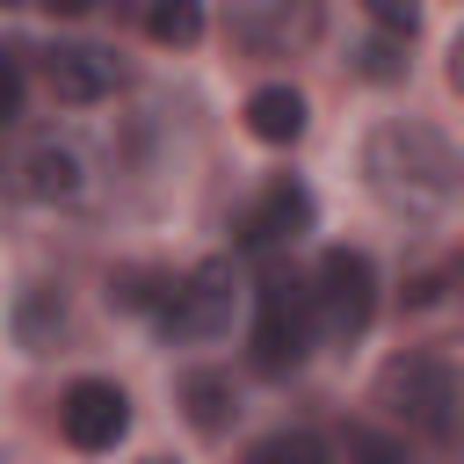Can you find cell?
I'll return each instance as SVG.
<instances>
[{
	"mask_svg": "<svg viewBox=\"0 0 464 464\" xmlns=\"http://www.w3.org/2000/svg\"><path fill=\"white\" fill-rule=\"evenodd\" d=\"M362 181H370V196H377L392 218L435 225V218L457 203V145H450L435 123H413V116L377 123V130L362 138Z\"/></svg>",
	"mask_w": 464,
	"mask_h": 464,
	"instance_id": "obj_1",
	"label": "cell"
},
{
	"mask_svg": "<svg viewBox=\"0 0 464 464\" xmlns=\"http://www.w3.org/2000/svg\"><path fill=\"white\" fill-rule=\"evenodd\" d=\"M348 457L355 464H406V442L399 435H377V428H348Z\"/></svg>",
	"mask_w": 464,
	"mask_h": 464,
	"instance_id": "obj_17",
	"label": "cell"
},
{
	"mask_svg": "<svg viewBox=\"0 0 464 464\" xmlns=\"http://www.w3.org/2000/svg\"><path fill=\"white\" fill-rule=\"evenodd\" d=\"M246 464H326V442L304 435V428H283V435H261L246 450Z\"/></svg>",
	"mask_w": 464,
	"mask_h": 464,
	"instance_id": "obj_15",
	"label": "cell"
},
{
	"mask_svg": "<svg viewBox=\"0 0 464 464\" xmlns=\"http://www.w3.org/2000/svg\"><path fill=\"white\" fill-rule=\"evenodd\" d=\"M312 319L334 341H355L377 319V268H370L362 246H326L319 254V268H312Z\"/></svg>",
	"mask_w": 464,
	"mask_h": 464,
	"instance_id": "obj_5",
	"label": "cell"
},
{
	"mask_svg": "<svg viewBox=\"0 0 464 464\" xmlns=\"http://www.w3.org/2000/svg\"><path fill=\"white\" fill-rule=\"evenodd\" d=\"M435 297H442V268H420L413 290H406V304H435Z\"/></svg>",
	"mask_w": 464,
	"mask_h": 464,
	"instance_id": "obj_20",
	"label": "cell"
},
{
	"mask_svg": "<svg viewBox=\"0 0 464 464\" xmlns=\"http://www.w3.org/2000/svg\"><path fill=\"white\" fill-rule=\"evenodd\" d=\"M355 65H362V80H399L406 72V36H370L355 51Z\"/></svg>",
	"mask_w": 464,
	"mask_h": 464,
	"instance_id": "obj_16",
	"label": "cell"
},
{
	"mask_svg": "<svg viewBox=\"0 0 464 464\" xmlns=\"http://www.w3.org/2000/svg\"><path fill=\"white\" fill-rule=\"evenodd\" d=\"M116 80H123V65L109 51H94V44H51L44 51V87L58 102H102Z\"/></svg>",
	"mask_w": 464,
	"mask_h": 464,
	"instance_id": "obj_8",
	"label": "cell"
},
{
	"mask_svg": "<svg viewBox=\"0 0 464 464\" xmlns=\"http://www.w3.org/2000/svg\"><path fill=\"white\" fill-rule=\"evenodd\" d=\"M312 232V188L297 174H276L246 210H239V246L246 254H276V246H297Z\"/></svg>",
	"mask_w": 464,
	"mask_h": 464,
	"instance_id": "obj_6",
	"label": "cell"
},
{
	"mask_svg": "<svg viewBox=\"0 0 464 464\" xmlns=\"http://www.w3.org/2000/svg\"><path fill=\"white\" fill-rule=\"evenodd\" d=\"M145 36L152 44H174V51L196 44L203 36V0H152L145 7Z\"/></svg>",
	"mask_w": 464,
	"mask_h": 464,
	"instance_id": "obj_13",
	"label": "cell"
},
{
	"mask_svg": "<svg viewBox=\"0 0 464 464\" xmlns=\"http://www.w3.org/2000/svg\"><path fill=\"white\" fill-rule=\"evenodd\" d=\"M312 341H319V319H312V283H304V276L268 268V276H261V290H254V334H246L254 370H261V377H290V370H304Z\"/></svg>",
	"mask_w": 464,
	"mask_h": 464,
	"instance_id": "obj_3",
	"label": "cell"
},
{
	"mask_svg": "<svg viewBox=\"0 0 464 464\" xmlns=\"http://www.w3.org/2000/svg\"><path fill=\"white\" fill-rule=\"evenodd\" d=\"M14 102H22V72H14V58H0V123L14 116Z\"/></svg>",
	"mask_w": 464,
	"mask_h": 464,
	"instance_id": "obj_19",
	"label": "cell"
},
{
	"mask_svg": "<svg viewBox=\"0 0 464 464\" xmlns=\"http://www.w3.org/2000/svg\"><path fill=\"white\" fill-rule=\"evenodd\" d=\"M377 406L399 428H420L428 442H450L457 435V370H450V355H435V348L392 355L377 370Z\"/></svg>",
	"mask_w": 464,
	"mask_h": 464,
	"instance_id": "obj_2",
	"label": "cell"
},
{
	"mask_svg": "<svg viewBox=\"0 0 464 464\" xmlns=\"http://www.w3.org/2000/svg\"><path fill=\"white\" fill-rule=\"evenodd\" d=\"M239 36L261 51V58H283V51H304L319 36V0H254L239 14Z\"/></svg>",
	"mask_w": 464,
	"mask_h": 464,
	"instance_id": "obj_9",
	"label": "cell"
},
{
	"mask_svg": "<svg viewBox=\"0 0 464 464\" xmlns=\"http://www.w3.org/2000/svg\"><path fill=\"white\" fill-rule=\"evenodd\" d=\"M232 304H239V276H232V261H196L188 276L160 283L152 319H160L167 341H218V334L232 326Z\"/></svg>",
	"mask_w": 464,
	"mask_h": 464,
	"instance_id": "obj_4",
	"label": "cell"
},
{
	"mask_svg": "<svg viewBox=\"0 0 464 464\" xmlns=\"http://www.w3.org/2000/svg\"><path fill=\"white\" fill-rule=\"evenodd\" d=\"M181 406H188V420H196L203 435H225V428H232V413H239V399H232V377H225V370H188V377H181Z\"/></svg>",
	"mask_w": 464,
	"mask_h": 464,
	"instance_id": "obj_11",
	"label": "cell"
},
{
	"mask_svg": "<svg viewBox=\"0 0 464 464\" xmlns=\"http://www.w3.org/2000/svg\"><path fill=\"white\" fill-rule=\"evenodd\" d=\"M58 428H65L72 450H116L123 428H130V399H123V384H109V377H80V384H65V399H58Z\"/></svg>",
	"mask_w": 464,
	"mask_h": 464,
	"instance_id": "obj_7",
	"label": "cell"
},
{
	"mask_svg": "<svg viewBox=\"0 0 464 464\" xmlns=\"http://www.w3.org/2000/svg\"><path fill=\"white\" fill-rule=\"evenodd\" d=\"M22 188H29L36 203H65V196H80V152H72V145H36L29 167H22Z\"/></svg>",
	"mask_w": 464,
	"mask_h": 464,
	"instance_id": "obj_12",
	"label": "cell"
},
{
	"mask_svg": "<svg viewBox=\"0 0 464 464\" xmlns=\"http://www.w3.org/2000/svg\"><path fill=\"white\" fill-rule=\"evenodd\" d=\"M246 130H254L261 145H297V138H304V94H297L290 80L254 87V94H246Z\"/></svg>",
	"mask_w": 464,
	"mask_h": 464,
	"instance_id": "obj_10",
	"label": "cell"
},
{
	"mask_svg": "<svg viewBox=\"0 0 464 464\" xmlns=\"http://www.w3.org/2000/svg\"><path fill=\"white\" fill-rule=\"evenodd\" d=\"M58 326H65V304H58V290H44V283H36V290L22 297V312H14V334H22L29 348H51V341H58Z\"/></svg>",
	"mask_w": 464,
	"mask_h": 464,
	"instance_id": "obj_14",
	"label": "cell"
},
{
	"mask_svg": "<svg viewBox=\"0 0 464 464\" xmlns=\"http://www.w3.org/2000/svg\"><path fill=\"white\" fill-rule=\"evenodd\" d=\"M362 7H370V22L384 36H413L420 29V0H362Z\"/></svg>",
	"mask_w": 464,
	"mask_h": 464,
	"instance_id": "obj_18",
	"label": "cell"
},
{
	"mask_svg": "<svg viewBox=\"0 0 464 464\" xmlns=\"http://www.w3.org/2000/svg\"><path fill=\"white\" fill-rule=\"evenodd\" d=\"M36 7H51V14H87L94 0H36Z\"/></svg>",
	"mask_w": 464,
	"mask_h": 464,
	"instance_id": "obj_21",
	"label": "cell"
}]
</instances>
